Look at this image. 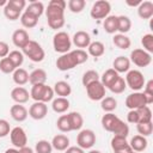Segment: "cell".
Here are the masks:
<instances>
[{"label":"cell","mask_w":153,"mask_h":153,"mask_svg":"<svg viewBox=\"0 0 153 153\" xmlns=\"http://www.w3.org/2000/svg\"><path fill=\"white\" fill-rule=\"evenodd\" d=\"M130 68V60L126 56H117L112 62V69H115L118 74L126 73Z\"/></svg>","instance_id":"21"},{"label":"cell","mask_w":153,"mask_h":153,"mask_svg":"<svg viewBox=\"0 0 153 153\" xmlns=\"http://www.w3.org/2000/svg\"><path fill=\"white\" fill-rule=\"evenodd\" d=\"M112 42H114V44H115L117 48L123 49V50L130 48V45H131V41H130V38H129L128 36L123 35V33H116V35H114V37H112Z\"/></svg>","instance_id":"28"},{"label":"cell","mask_w":153,"mask_h":153,"mask_svg":"<svg viewBox=\"0 0 153 153\" xmlns=\"http://www.w3.org/2000/svg\"><path fill=\"white\" fill-rule=\"evenodd\" d=\"M10 131H11V127H10L8 121L0 118V137L7 136L10 134Z\"/></svg>","instance_id":"49"},{"label":"cell","mask_w":153,"mask_h":153,"mask_svg":"<svg viewBox=\"0 0 153 153\" xmlns=\"http://www.w3.org/2000/svg\"><path fill=\"white\" fill-rule=\"evenodd\" d=\"M7 57L12 61V63L16 66V68H20V66L24 62V55L19 50H12V51H10V54L7 55Z\"/></svg>","instance_id":"39"},{"label":"cell","mask_w":153,"mask_h":153,"mask_svg":"<svg viewBox=\"0 0 153 153\" xmlns=\"http://www.w3.org/2000/svg\"><path fill=\"white\" fill-rule=\"evenodd\" d=\"M51 146L56 151H66L69 147V139L65 134H57L53 137Z\"/></svg>","instance_id":"22"},{"label":"cell","mask_w":153,"mask_h":153,"mask_svg":"<svg viewBox=\"0 0 153 153\" xmlns=\"http://www.w3.org/2000/svg\"><path fill=\"white\" fill-rule=\"evenodd\" d=\"M54 90L53 87L45 85V84H38V85H32L31 91H30V98H32L35 102H42V103H48L53 100L54 98Z\"/></svg>","instance_id":"3"},{"label":"cell","mask_w":153,"mask_h":153,"mask_svg":"<svg viewBox=\"0 0 153 153\" xmlns=\"http://www.w3.org/2000/svg\"><path fill=\"white\" fill-rule=\"evenodd\" d=\"M72 42L73 44L78 48V49H84V48H87L91 43V37L90 35L86 32V31H76L74 35H73V38H72Z\"/></svg>","instance_id":"15"},{"label":"cell","mask_w":153,"mask_h":153,"mask_svg":"<svg viewBox=\"0 0 153 153\" xmlns=\"http://www.w3.org/2000/svg\"><path fill=\"white\" fill-rule=\"evenodd\" d=\"M54 93H56L59 97H63V98H67L71 93H72V87L71 85L65 81V80H60V81H56L54 87Z\"/></svg>","instance_id":"23"},{"label":"cell","mask_w":153,"mask_h":153,"mask_svg":"<svg viewBox=\"0 0 153 153\" xmlns=\"http://www.w3.org/2000/svg\"><path fill=\"white\" fill-rule=\"evenodd\" d=\"M122 120L118 118L115 114L112 112H106L105 115H103L102 117V127L106 130V131H110V133H114L116 127L118 126V123L121 122Z\"/></svg>","instance_id":"14"},{"label":"cell","mask_w":153,"mask_h":153,"mask_svg":"<svg viewBox=\"0 0 153 153\" xmlns=\"http://www.w3.org/2000/svg\"><path fill=\"white\" fill-rule=\"evenodd\" d=\"M53 47L56 53H60V54L68 53L72 47V41H71L69 35L66 31L56 32L53 37Z\"/></svg>","instance_id":"5"},{"label":"cell","mask_w":153,"mask_h":153,"mask_svg":"<svg viewBox=\"0 0 153 153\" xmlns=\"http://www.w3.org/2000/svg\"><path fill=\"white\" fill-rule=\"evenodd\" d=\"M139 114V123H145V122H152V111L148 105L142 106L136 109Z\"/></svg>","instance_id":"37"},{"label":"cell","mask_w":153,"mask_h":153,"mask_svg":"<svg viewBox=\"0 0 153 153\" xmlns=\"http://www.w3.org/2000/svg\"><path fill=\"white\" fill-rule=\"evenodd\" d=\"M68 115V120H69V124H71V129L72 130H80L82 128L84 124V118L82 116L76 112V111H72Z\"/></svg>","instance_id":"27"},{"label":"cell","mask_w":153,"mask_h":153,"mask_svg":"<svg viewBox=\"0 0 153 153\" xmlns=\"http://www.w3.org/2000/svg\"><path fill=\"white\" fill-rule=\"evenodd\" d=\"M66 153H85L82 148L78 147V146H71L66 149Z\"/></svg>","instance_id":"53"},{"label":"cell","mask_w":153,"mask_h":153,"mask_svg":"<svg viewBox=\"0 0 153 153\" xmlns=\"http://www.w3.org/2000/svg\"><path fill=\"white\" fill-rule=\"evenodd\" d=\"M10 115H11V117L14 121L23 122V121H25L27 118L29 111H27V109L24 105H22V104H14L10 109Z\"/></svg>","instance_id":"17"},{"label":"cell","mask_w":153,"mask_h":153,"mask_svg":"<svg viewBox=\"0 0 153 153\" xmlns=\"http://www.w3.org/2000/svg\"><path fill=\"white\" fill-rule=\"evenodd\" d=\"M20 13H22L20 11L16 10L14 7H12L8 2H7L6 6L4 7V14H5V17H6L8 20H17V19H19Z\"/></svg>","instance_id":"41"},{"label":"cell","mask_w":153,"mask_h":153,"mask_svg":"<svg viewBox=\"0 0 153 153\" xmlns=\"http://www.w3.org/2000/svg\"><path fill=\"white\" fill-rule=\"evenodd\" d=\"M10 137H11V142L16 148H22L25 147L27 143V136L25 130L22 127H14L11 129L10 131Z\"/></svg>","instance_id":"11"},{"label":"cell","mask_w":153,"mask_h":153,"mask_svg":"<svg viewBox=\"0 0 153 153\" xmlns=\"http://www.w3.org/2000/svg\"><path fill=\"white\" fill-rule=\"evenodd\" d=\"M19 152H20V153H35V151H33L32 148L27 147V146H25V147H22V148H19Z\"/></svg>","instance_id":"56"},{"label":"cell","mask_w":153,"mask_h":153,"mask_svg":"<svg viewBox=\"0 0 153 153\" xmlns=\"http://www.w3.org/2000/svg\"><path fill=\"white\" fill-rule=\"evenodd\" d=\"M141 2H142L141 0H127V1H126V4H127L128 6H131V7L139 6V5L141 4Z\"/></svg>","instance_id":"55"},{"label":"cell","mask_w":153,"mask_h":153,"mask_svg":"<svg viewBox=\"0 0 153 153\" xmlns=\"http://www.w3.org/2000/svg\"><path fill=\"white\" fill-rule=\"evenodd\" d=\"M126 84L129 88H131L133 91H140L141 88H143L146 81H145V76L143 74L137 71V69H131V71H128L127 72V75H126Z\"/></svg>","instance_id":"6"},{"label":"cell","mask_w":153,"mask_h":153,"mask_svg":"<svg viewBox=\"0 0 153 153\" xmlns=\"http://www.w3.org/2000/svg\"><path fill=\"white\" fill-rule=\"evenodd\" d=\"M11 98L16 102V104H24L30 99V93L25 87L17 86L11 91Z\"/></svg>","instance_id":"16"},{"label":"cell","mask_w":153,"mask_h":153,"mask_svg":"<svg viewBox=\"0 0 153 153\" xmlns=\"http://www.w3.org/2000/svg\"><path fill=\"white\" fill-rule=\"evenodd\" d=\"M131 152H133V149L130 148L129 145H127L126 147H123V148H121V149H117V151H115L114 153H131Z\"/></svg>","instance_id":"54"},{"label":"cell","mask_w":153,"mask_h":153,"mask_svg":"<svg viewBox=\"0 0 153 153\" xmlns=\"http://www.w3.org/2000/svg\"><path fill=\"white\" fill-rule=\"evenodd\" d=\"M86 6L85 0H69L68 1V8L73 13H80Z\"/></svg>","instance_id":"46"},{"label":"cell","mask_w":153,"mask_h":153,"mask_svg":"<svg viewBox=\"0 0 153 153\" xmlns=\"http://www.w3.org/2000/svg\"><path fill=\"white\" fill-rule=\"evenodd\" d=\"M96 143V134L91 129H82L76 136V145L82 149H90Z\"/></svg>","instance_id":"8"},{"label":"cell","mask_w":153,"mask_h":153,"mask_svg":"<svg viewBox=\"0 0 153 153\" xmlns=\"http://www.w3.org/2000/svg\"><path fill=\"white\" fill-rule=\"evenodd\" d=\"M126 88H127V84H126L124 78H122V76H120V78L109 87V90H110L112 93H116V94H120V93L124 92Z\"/></svg>","instance_id":"42"},{"label":"cell","mask_w":153,"mask_h":153,"mask_svg":"<svg viewBox=\"0 0 153 153\" xmlns=\"http://www.w3.org/2000/svg\"><path fill=\"white\" fill-rule=\"evenodd\" d=\"M141 44L143 47V50L152 54L153 53V35L152 33H146L141 37Z\"/></svg>","instance_id":"47"},{"label":"cell","mask_w":153,"mask_h":153,"mask_svg":"<svg viewBox=\"0 0 153 153\" xmlns=\"http://www.w3.org/2000/svg\"><path fill=\"white\" fill-rule=\"evenodd\" d=\"M88 153H102L100 151H98V149H92V151H90Z\"/></svg>","instance_id":"59"},{"label":"cell","mask_w":153,"mask_h":153,"mask_svg":"<svg viewBox=\"0 0 153 153\" xmlns=\"http://www.w3.org/2000/svg\"><path fill=\"white\" fill-rule=\"evenodd\" d=\"M136 130L139 133V135L142 136H149L153 131V124L152 122H145V123H137L136 124Z\"/></svg>","instance_id":"44"},{"label":"cell","mask_w":153,"mask_h":153,"mask_svg":"<svg viewBox=\"0 0 153 153\" xmlns=\"http://www.w3.org/2000/svg\"><path fill=\"white\" fill-rule=\"evenodd\" d=\"M51 108L55 112L63 114L69 109V100L67 98H63V97H57V98L53 99Z\"/></svg>","instance_id":"26"},{"label":"cell","mask_w":153,"mask_h":153,"mask_svg":"<svg viewBox=\"0 0 153 153\" xmlns=\"http://www.w3.org/2000/svg\"><path fill=\"white\" fill-rule=\"evenodd\" d=\"M111 11V5L106 0H98L96 1L90 11V14L93 19H105Z\"/></svg>","instance_id":"7"},{"label":"cell","mask_w":153,"mask_h":153,"mask_svg":"<svg viewBox=\"0 0 153 153\" xmlns=\"http://www.w3.org/2000/svg\"><path fill=\"white\" fill-rule=\"evenodd\" d=\"M120 78V74L115 71V69H112V68H109V69H106L103 74H102V76H100V82L103 84V86L105 87V88H109L117 79Z\"/></svg>","instance_id":"19"},{"label":"cell","mask_w":153,"mask_h":153,"mask_svg":"<svg viewBox=\"0 0 153 153\" xmlns=\"http://www.w3.org/2000/svg\"><path fill=\"white\" fill-rule=\"evenodd\" d=\"M99 79H100V76H99L98 72L94 71V69H90V71H86V72L84 73L82 79H81V82H82V85L86 87V86L90 85L91 82L98 81Z\"/></svg>","instance_id":"35"},{"label":"cell","mask_w":153,"mask_h":153,"mask_svg":"<svg viewBox=\"0 0 153 153\" xmlns=\"http://www.w3.org/2000/svg\"><path fill=\"white\" fill-rule=\"evenodd\" d=\"M6 4H7V0H0V6H6Z\"/></svg>","instance_id":"58"},{"label":"cell","mask_w":153,"mask_h":153,"mask_svg":"<svg viewBox=\"0 0 153 153\" xmlns=\"http://www.w3.org/2000/svg\"><path fill=\"white\" fill-rule=\"evenodd\" d=\"M22 50H23L22 51L23 55L29 57L32 62H41V61H43V59L45 56V53H44L42 45L38 42L32 41V39H30L25 44V47L22 48Z\"/></svg>","instance_id":"4"},{"label":"cell","mask_w":153,"mask_h":153,"mask_svg":"<svg viewBox=\"0 0 153 153\" xmlns=\"http://www.w3.org/2000/svg\"><path fill=\"white\" fill-rule=\"evenodd\" d=\"M67 2L65 0H51L45 11L47 22L50 29L57 30L65 25V8Z\"/></svg>","instance_id":"1"},{"label":"cell","mask_w":153,"mask_h":153,"mask_svg":"<svg viewBox=\"0 0 153 153\" xmlns=\"http://www.w3.org/2000/svg\"><path fill=\"white\" fill-rule=\"evenodd\" d=\"M86 93L87 97L91 100H102L105 97V87L103 86V84L100 82V80L91 82L90 85H87L86 87Z\"/></svg>","instance_id":"10"},{"label":"cell","mask_w":153,"mask_h":153,"mask_svg":"<svg viewBox=\"0 0 153 153\" xmlns=\"http://www.w3.org/2000/svg\"><path fill=\"white\" fill-rule=\"evenodd\" d=\"M16 66L12 63V61L8 59V57H4L0 60V71L5 74H10V73H13L16 71Z\"/></svg>","instance_id":"45"},{"label":"cell","mask_w":153,"mask_h":153,"mask_svg":"<svg viewBox=\"0 0 153 153\" xmlns=\"http://www.w3.org/2000/svg\"><path fill=\"white\" fill-rule=\"evenodd\" d=\"M13 81L18 85V86H23L25 85L26 82H29V73L26 69L24 68H17L14 72H13Z\"/></svg>","instance_id":"30"},{"label":"cell","mask_w":153,"mask_h":153,"mask_svg":"<svg viewBox=\"0 0 153 153\" xmlns=\"http://www.w3.org/2000/svg\"><path fill=\"white\" fill-rule=\"evenodd\" d=\"M100 108L105 112H112L117 108V100L114 97H104L100 100Z\"/></svg>","instance_id":"36"},{"label":"cell","mask_w":153,"mask_h":153,"mask_svg":"<svg viewBox=\"0 0 153 153\" xmlns=\"http://www.w3.org/2000/svg\"><path fill=\"white\" fill-rule=\"evenodd\" d=\"M30 41L29 33L24 29H18L12 33V42L17 48H24L25 44Z\"/></svg>","instance_id":"18"},{"label":"cell","mask_w":153,"mask_h":153,"mask_svg":"<svg viewBox=\"0 0 153 153\" xmlns=\"http://www.w3.org/2000/svg\"><path fill=\"white\" fill-rule=\"evenodd\" d=\"M56 127L62 133H68L72 131L71 129V124H69V120H68V115H61L57 121H56Z\"/></svg>","instance_id":"38"},{"label":"cell","mask_w":153,"mask_h":153,"mask_svg":"<svg viewBox=\"0 0 153 153\" xmlns=\"http://www.w3.org/2000/svg\"><path fill=\"white\" fill-rule=\"evenodd\" d=\"M127 121L129 123H133V124H137L139 123V114L136 110H130L127 115Z\"/></svg>","instance_id":"51"},{"label":"cell","mask_w":153,"mask_h":153,"mask_svg":"<svg viewBox=\"0 0 153 153\" xmlns=\"http://www.w3.org/2000/svg\"><path fill=\"white\" fill-rule=\"evenodd\" d=\"M12 7H14L16 10H18V11H23L24 8H25V6H26V1L25 0H8L7 1Z\"/></svg>","instance_id":"50"},{"label":"cell","mask_w":153,"mask_h":153,"mask_svg":"<svg viewBox=\"0 0 153 153\" xmlns=\"http://www.w3.org/2000/svg\"><path fill=\"white\" fill-rule=\"evenodd\" d=\"M131 29V20L127 16H117V31L120 33H127Z\"/></svg>","instance_id":"31"},{"label":"cell","mask_w":153,"mask_h":153,"mask_svg":"<svg viewBox=\"0 0 153 153\" xmlns=\"http://www.w3.org/2000/svg\"><path fill=\"white\" fill-rule=\"evenodd\" d=\"M127 145H129V142L127 141V137H123L120 135H114V137L111 139V148L114 152L126 147Z\"/></svg>","instance_id":"43"},{"label":"cell","mask_w":153,"mask_h":153,"mask_svg":"<svg viewBox=\"0 0 153 153\" xmlns=\"http://www.w3.org/2000/svg\"><path fill=\"white\" fill-rule=\"evenodd\" d=\"M5 153H20L18 148H8L5 151Z\"/></svg>","instance_id":"57"},{"label":"cell","mask_w":153,"mask_h":153,"mask_svg":"<svg viewBox=\"0 0 153 153\" xmlns=\"http://www.w3.org/2000/svg\"><path fill=\"white\" fill-rule=\"evenodd\" d=\"M25 12L30 13L31 16H33L36 18H39L44 12V5L41 1H31L29 4V6L26 7Z\"/></svg>","instance_id":"29"},{"label":"cell","mask_w":153,"mask_h":153,"mask_svg":"<svg viewBox=\"0 0 153 153\" xmlns=\"http://www.w3.org/2000/svg\"><path fill=\"white\" fill-rule=\"evenodd\" d=\"M147 102L142 92H134L127 96L126 98V106L130 110H136L139 108L146 106Z\"/></svg>","instance_id":"12"},{"label":"cell","mask_w":153,"mask_h":153,"mask_svg":"<svg viewBox=\"0 0 153 153\" xmlns=\"http://www.w3.org/2000/svg\"><path fill=\"white\" fill-rule=\"evenodd\" d=\"M10 54V47L6 42L4 41H0V57L4 59V57H7V55Z\"/></svg>","instance_id":"52"},{"label":"cell","mask_w":153,"mask_h":153,"mask_svg":"<svg viewBox=\"0 0 153 153\" xmlns=\"http://www.w3.org/2000/svg\"><path fill=\"white\" fill-rule=\"evenodd\" d=\"M147 145H148V141L145 136L142 135H135L130 139V142H129V146L130 148L134 151V152H143L146 148H147Z\"/></svg>","instance_id":"20"},{"label":"cell","mask_w":153,"mask_h":153,"mask_svg":"<svg viewBox=\"0 0 153 153\" xmlns=\"http://www.w3.org/2000/svg\"><path fill=\"white\" fill-rule=\"evenodd\" d=\"M48 115V106L45 103L42 102H35L30 109H29V116L36 121L43 120Z\"/></svg>","instance_id":"13"},{"label":"cell","mask_w":153,"mask_h":153,"mask_svg":"<svg viewBox=\"0 0 153 153\" xmlns=\"http://www.w3.org/2000/svg\"><path fill=\"white\" fill-rule=\"evenodd\" d=\"M137 14L141 19H151L153 17V4L151 1H142L137 6Z\"/></svg>","instance_id":"25"},{"label":"cell","mask_w":153,"mask_h":153,"mask_svg":"<svg viewBox=\"0 0 153 153\" xmlns=\"http://www.w3.org/2000/svg\"><path fill=\"white\" fill-rule=\"evenodd\" d=\"M131 153H137V152H134V151H133V152H131Z\"/></svg>","instance_id":"60"},{"label":"cell","mask_w":153,"mask_h":153,"mask_svg":"<svg viewBox=\"0 0 153 153\" xmlns=\"http://www.w3.org/2000/svg\"><path fill=\"white\" fill-rule=\"evenodd\" d=\"M130 61L137 67H147L152 62V55L143 49H134L130 53Z\"/></svg>","instance_id":"9"},{"label":"cell","mask_w":153,"mask_h":153,"mask_svg":"<svg viewBox=\"0 0 153 153\" xmlns=\"http://www.w3.org/2000/svg\"><path fill=\"white\" fill-rule=\"evenodd\" d=\"M47 81V73L42 68L33 69L29 74V82L31 85H38V84H45Z\"/></svg>","instance_id":"24"},{"label":"cell","mask_w":153,"mask_h":153,"mask_svg":"<svg viewBox=\"0 0 153 153\" xmlns=\"http://www.w3.org/2000/svg\"><path fill=\"white\" fill-rule=\"evenodd\" d=\"M103 27L108 33H115L117 31V16H108L103 22Z\"/></svg>","instance_id":"33"},{"label":"cell","mask_w":153,"mask_h":153,"mask_svg":"<svg viewBox=\"0 0 153 153\" xmlns=\"http://www.w3.org/2000/svg\"><path fill=\"white\" fill-rule=\"evenodd\" d=\"M51 151H53V146L51 142H49L48 140H39L36 142L35 153H51Z\"/></svg>","instance_id":"40"},{"label":"cell","mask_w":153,"mask_h":153,"mask_svg":"<svg viewBox=\"0 0 153 153\" xmlns=\"http://www.w3.org/2000/svg\"><path fill=\"white\" fill-rule=\"evenodd\" d=\"M143 96L146 98L147 105L153 103V80H148L147 84H145V90H143Z\"/></svg>","instance_id":"48"},{"label":"cell","mask_w":153,"mask_h":153,"mask_svg":"<svg viewBox=\"0 0 153 153\" xmlns=\"http://www.w3.org/2000/svg\"><path fill=\"white\" fill-rule=\"evenodd\" d=\"M88 49V54L93 57H99L105 53V47L102 42L96 41V42H91L90 45L87 47Z\"/></svg>","instance_id":"32"},{"label":"cell","mask_w":153,"mask_h":153,"mask_svg":"<svg viewBox=\"0 0 153 153\" xmlns=\"http://www.w3.org/2000/svg\"><path fill=\"white\" fill-rule=\"evenodd\" d=\"M20 23L26 29H31V27H35L38 23V18L31 16L30 13H26L24 12L23 14H20Z\"/></svg>","instance_id":"34"},{"label":"cell","mask_w":153,"mask_h":153,"mask_svg":"<svg viewBox=\"0 0 153 153\" xmlns=\"http://www.w3.org/2000/svg\"><path fill=\"white\" fill-rule=\"evenodd\" d=\"M88 60V54L84 49H75L72 51H68L66 54H62L56 60V67L59 71L66 72L69 69H73L78 65H81Z\"/></svg>","instance_id":"2"}]
</instances>
